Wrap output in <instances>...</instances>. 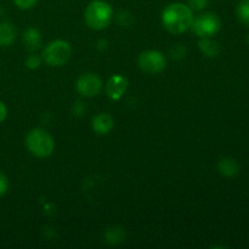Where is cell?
<instances>
[{
  "label": "cell",
  "instance_id": "cell-8",
  "mask_svg": "<svg viewBox=\"0 0 249 249\" xmlns=\"http://www.w3.org/2000/svg\"><path fill=\"white\" fill-rule=\"evenodd\" d=\"M128 89V80L122 75H113L106 85L107 96L112 100H119Z\"/></svg>",
  "mask_w": 249,
  "mask_h": 249
},
{
  "label": "cell",
  "instance_id": "cell-6",
  "mask_svg": "<svg viewBox=\"0 0 249 249\" xmlns=\"http://www.w3.org/2000/svg\"><path fill=\"white\" fill-rule=\"evenodd\" d=\"M165 57L156 50H148L139 56V67L148 74H157L165 68Z\"/></svg>",
  "mask_w": 249,
  "mask_h": 249
},
{
  "label": "cell",
  "instance_id": "cell-15",
  "mask_svg": "<svg viewBox=\"0 0 249 249\" xmlns=\"http://www.w3.org/2000/svg\"><path fill=\"white\" fill-rule=\"evenodd\" d=\"M238 19L241 23L249 27V0H241L236 9Z\"/></svg>",
  "mask_w": 249,
  "mask_h": 249
},
{
  "label": "cell",
  "instance_id": "cell-10",
  "mask_svg": "<svg viewBox=\"0 0 249 249\" xmlns=\"http://www.w3.org/2000/svg\"><path fill=\"white\" fill-rule=\"evenodd\" d=\"M218 169L221 175L226 178H235L240 173V164L235 158L224 157L219 160Z\"/></svg>",
  "mask_w": 249,
  "mask_h": 249
},
{
  "label": "cell",
  "instance_id": "cell-11",
  "mask_svg": "<svg viewBox=\"0 0 249 249\" xmlns=\"http://www.w3.org/2000/svg\"><path fill=\"white\" fill-rule=\"evenodd\" d=\"M17 31L15 26L10 22L0 23V46H10L15 41Z\"/></svg>",
  "mask_w": 249,
  "mask_h": 249
},
{
  "label": "cell",
  "instance_id": "cell-17",
  "mask_svg": "<svg viewBox=\"0 0 249 249\" xmlns=\"http://www.w3.org/2000/svg\"><path fill=\"white\" fill-rule=\"evenodd\" d=\"M36 1H38V0H14L15 5H16L18 9L22 10L32 9V7L36 4Z\"/></svg>",
  "mask_w": 249,
  "mask_h": 249
},
{
  "label": "cell",
  "instance_id": "cell-1",
  "mask_svg": "<svg viewBox=\"0 0 249 249\" xmlns=\"http://www.w3.org/2000/svg\"><path fill=\"white\" fill-rule=\"evenodd\" d=\"M194 22V14L189 5L181 2L170 4L163 10L162 23L168 32L180 34L191 28Z\"/></svg>",
  "mask_w": 249,
  "mask_h": 249
},
{
  "label": "cell",
  "instance_id": "cell-18",
  "mask_svg": "<svg viewBox=\"0 0 249 249\" xmlns=\"http://www.w3.org/2000/svg\"><path fill=\"white\" fill-rule=\"evenodd\" d=\"M26 66L28 68H31V70H36V68H38L40 66V58L36 55L28 56L26 60Z\"/></svg>",
  "mask_w": 249,
  "mask_h": 249
},
{
  "label": "cell",
  "instance_id": "cell-12",
  "mask_svg": "<svg viewBox=\"0 0 249 249\" xmlns=\"http://www.w3.org/2000/svg\"><path fill=\"white\" fill-rule=\"evenodd\" d=\"M23 43L27 50L36 51L38 50L41 44L40 32L36 28H28L23 34Z\"/></svg>",
  "mask_w": 249,
  "mask_h": 249
},
{
  "label": "cell",
  "instance_id": "cell-22",
  "mask_svg": "<svg viewBox=\"0 0 249 249\" xmlns=\"http://www.w3.org/2000/svg\"><path fill=\"white\" fill-rule=\"evenodd\" d=\"M247 41H248V45H249V36H248V38H247Z\"/></svg>",
  "mask_w": 249,
  "mask_h": 249
},
{
  "label": "cell",
  "instance_id": "cell-20",
  "mask_svg": "<svg viewBox=\"0 0 249 249\" xmlns=\"http://www.w3.org/2000/svg\"><path fill=\"white\" fill-rule=\"evenodd\" d=\"M208 0H189V6L194 10H202L207 6Z\"/></svg>",
  "mask_w": 249,
  "mask_h": 249
},
{
  "label": "cell",
  "instance_id": "cell-13",
  "mask_svg": "<svg viewBox=\"0 0 249 249\" xmlns=\"http://www.w3.org/2000/svg\"><path fill=\"white\" fill-rule=\"evenodd\" d=\"M199 50L207 56V57H216L220 53V45L216 41L209 38H202L198 43Z\"/></svg>",
  "mask_w": 249,
  "mask_h": 249
},
{
  "label": "cell",
  "instance_id": "cell-2",
  "mask_svg": "<svg viewBox=\"0 0 249 249\" xmlns=\"http://www.w3.org/2000/svg\"><path fill=\"white\" fill-rule=\"evenodd\" d=\"M113 10L108 2L104 0H94L87 6L84 12V18L88 26L95 31L106 28L112 21Z\"/></svg>",
  "mask_w": 249,
  "mask_h": 249
},
{
  "label": "cell",
  "instance_id": "cell-5",
  "mask_svg": "<svg viewBox=\"0 0 249 249\" xmlns=\"http://www.w3.org/2000/svg\"><path fill=\"white\" fill-rule=\"evenodd\" d=\"M191 27L198 36H201V38H209V36H214V34H216L220 31L221 21L218 15L208 12V14H204L202 16L197 17L196 19L194 18Z\"/></svg>",
  "mask_w": 249,
  "mask_h": 249
},
{
  "label": "cell",
  "instance_id": "cell-21",
  "mask_svg": "<svg viewBox=\"0 0 249 249\" xmlns=\"http://www.w3.org/2000/svg\"><path fill=\"white\" fill-rule=\"evenodd\" d=\"M6 117H7V107L5 106L4 102L0 101V123L5 121Z\"/></svg>",
  "mask_w": 249,
  "mask_h": 249
},
{
  "label": "cell",
  "instance_id": "cell-19",
  "mask_svg": "<svg viewBox=\"0 0 249 249\" xmlns=\"http://www.w3.org/2000/svg\"><path fill=\"white\" fill-rule=\"evenodd\" d=\"M9 190V180H7L6 175L0 173V197L4 196Z\"/></svg>",
  "mask_w": 249,
  "mask_h": 249
},
{
  "label": "cell",
  "instance_id": "cell-14",
  "mask_svg": "<svg viewBox=\"0 0 249 249\" xmlns=\"http://www.w3.org/2000/svg\"><path fill=\"white\" fill-rule=\"evenodd\" d=\"M105 238L109 245H118V243L123 242L125 238V232L119 226H112V228L107 229L105 232Z\"/></svg>",
  "mask_w": 249,
  "mask_h": 249
},
{
  "label": "cell",
  "instance_id": "cell-7",
  "mask_svg": "<svg viewBox=\"0 0 249 249\" xmlns=\"http://www.w3.org/2000/svg\"><path fill=\"white\" fill-rule=\"evenodd\" d=\"M77 90L83 96H96L102 88V80L95 73H84L77 80Z\"/></svg>",
  "mask_w": 249,
  "mask_h": 249
},
{
  "label": "cell",
  "instance_id": "cell-4",
  "mask_svg": "<svg viewBox=\"0 0 249 249\" xmlns=\"http://www.w3.org/2000/svg\"><path fill=\"white\" fill-rule=\"evenodd\" d=\"M72 49L70 44L65 40H53L44 49L43 57L45 62L51 67H60L63 66L71 57Z\"/></svg>",
  "mask_w": 249,
  "mask_h": 249
},
{
  "label": "cell",
  "instance_id": "cell-16",
  "mask_svg": "<svg viewBox=\"0 0 249 249\" xmlns=\"http://www.w3.org/2000/svg\"><path fill=\"white\" fill-rule=\"evenodd\" d=\"M185 53H186V49H185L181 44H177V45H175L174 48H172V50H170V56H172V58H174V60H180V58L184 57Z\"/></svg>",
  "mask_w": 249,
  "mask_h": 249
},
{
  "label": "cell",
  "instance_id": "cell-9",
  "mask_svg": "<svg viewBox=\"0 0 249 249\" xmlns=\"http://www.w3.org/2000/svg\"><path fill=\"white\" fill-rule=\"evenodd\" d=\"M91 125L95 133L99 134V135H106L113 129L114 122L109 114L100 113L92 118Z\"/></svg>",
  "mask_w": 249,
  "mask_h": 249
},
{
  "label": "cell",
  "instance_id": "cell-3",
  "mask_svg": "<svg viewBox=\"0 0 249 249\" xmlns=\"http://www.w3.org/2000/svg\"><path fill=\"white\" fill-rule=\"evenodd\" d=\"M26 146L29 152L39 158H45L53 153V140L50 134L40 128L29 131L26 136Z\"/></svg>",
  "mask_w": 249,
  "mask_h": 249
}]
</instances>
